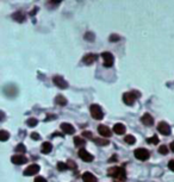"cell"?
<instances>
[{"instance_id":"6da1fadb","label":"cell","mask_w":174,"mask_h":182,"mask_svg":"<svg viewBox=\"0 0 174 182\" xmlns=\"http://www.w3.org/2000/svg\"><path fill=\"white\" fill-rule=\"evenodd\" d=\"M107 175L114 177L116 180L121 182L127 181V173H125V169L121 168V167H112L107 170Z\"/></svg>"},{"instance_id":"7a4b0ae2","label":"cell","mask_w":174,"mask_h":182,"mask_svg":"<svg viewBox=\"0 0 174 182\" xmlns=\"http://www.w3.org/2000/svg\"><path fill=\"white\" fill-rule=\"evenodd\" d=\"M138 98H140V93L137 91H131V92H127L123 94V101L128 106H133Z\"/></svg>"},{"instance_id":"3957f363","label":"cell","mask_w":174,"mask_h":182,"mask_svg":"<svg viewBox=\"0 0 174 182\" xmlns=\"http://www.w3.org/2000/svg\"><path fill=\"white\" fill-rule=\"evenodd\" d=\"M89 112H91V115H92V118L95 119V120H101L103 118H104V112H103V110L99 105H92L91 107H89Z\"/></svg>"},{"instance_id":"277c9868","label":"cell","mask_w":174,"mask_h":182,"mask_svg":"<svg viewBox=\"0 0 174 182\" xmlns=\"http://www.w3.org/2000/svg\"><path fill=\"white\" fill-rule=\"evenodd\" d=\"M134 155H135V157H136L137 160H140V161H147L148 158H149V156H150V154H149V151H148L147 149L138 148L135 150Z\"/></svg>"},{"instance_id":"5b68a950","label":"cell","mask_w":174,"mask_h":182,"mask_svg":"<svg viewBox=\"0 0 174 182\" xmlns=\"http://www.w3.org/2000/svg\"><path fill=\"white\" fill-rule=\"evenodd\" d=\"M101 57H103V61H104V67L106 68H110L112 67V64H114V55L111 54V53H109V51H104L103 54H101Z\"/></svg>"},{"instance_id":"8992f818","label":"cell","mask_w":174,"mask_h":182,"mask_svg":"<svg viewBox=\"0 0 174 182\" xmlns=\"http://www.w3.org/2000/svg\"><path fill=\"white\" fill-rule=\"evenodd\" d=\"M53 82L55 83V86H56V87L61 88V89H66V88H68L67 81L65 80L62 76H60V75H56V76H54V77H53Z\"/></svg>"},{"instance_id":"52a82bcc","label":"cell","mask_w":174,"mask_h":182,"mask_svg":"<svg viewBox=\"0 0 174 182\" xmlns=\"http://www.w3.org/2000/svg\"><path fill=\"white\" fill-rule=\"evenodd\" d=\"M157 131L162 133L163 136H169L171 135V128L166 121H161L160 124L157 125Z\"/></svg>"},{"instance_id":"ba28073f","label":"cell","mask_w":174,"mask_h":182,"mask_svg":"<svg viewBox=\"0 0 174 182\" xmlns=\"http://www.w3.org/2000/svg\"><path fill=\"white\" fill-rule=\"evenodd\" d=\"M40 166H37V164H31V166H29L25 170H24V175L25 176H32V175H36L38 171H40Z\"/></svg>"},{"instance_id":"9c48e42d","label":"cell","mask_w":174,"mask_h":182,"mask_svg":"<svg viewBox=\"0 0 174 182\" xmlns=\"http://www.w3.org/2000/svg\"><path fill=\"white\" fill-rule=\"evenodd\" d=\"M79 157L85 162L93 161V155H91V154H89L87 150H85V149H80V150H79Z\"/></svg>"},{"instance_id":"30bf717a","label":"cell","mask_w":174,"mask_h":182,"mask_svg":"<svg viewBox=\"0 0 174 182\" xmlns=\"http://www.w3.org/2000/svg\"><path fill=\"white\" fill-rule=\"evenodd\" d=\"M98 132H99V135L103 136L104 138H105V137L109 138V137L112 136V131L107 128L106 125H99V126H98Z\"/></svg>"},{"instance_id":"8fae6325","label":"cell","mask_w":174,"mask_h":182,"mask_svg":"<svg viewBox=\"0 0 174 182\" xmlns=\"http://www.w3.org/2000/svg\"><path fill=\"white\" fill-rule=\"evenodd\" d=\"M141 121H142V124L146 125V126H153V124H154V118L149 114V113H146V114L142 115Z\"/></svg>"},{"instance_id":"7c38bea8","label":"cell","mask_w":174,"mask_h":182,"mask_svg":"<svg viewBox=\"0 0 174 182\" xmlns=\"http://www.w3.org/2000/svg\"><path fill=\"white\" fill-rule=\"evenodd\" d=\"M11 161L13 164H24L27 162V158L24 155H14L11 157Z\"/></svg>"},{"instance_id":"4fadbf2b","label":"cell","mask_w":174,"mask_h":182,"mask_svg":"<svg viewBox=\"0 0 174 182\" xmlns=\"http://www.w3.org/2000/svg\"><path fill=\"white\" fill-rule=\"evenodd\" d=\"M61 130L63 131V133H67V135H73L74 131H75L73 125H70L68 123H62L61 124Z\"/></svg>"},{"instance_id":"5bb4252c","label":"cell","mask_w":174,"mask_h":182,"mask_svg":"<svg viewBox=\"0 0 174 182\" xmlns=\"http://www.w3.org/2000/svg\"><path fill=\"white\" fill-rule=\"evenodd\" d=\"M97 58H98V56H97L95 54H87L84 56L82 62H84L85 64H87V66H89V64H92L93 62H95Z\"/></svg>"},{"instance_id":"9a60e30c","label":"cell","mask_w":174,"mask_h":182,"mask_svg":"<svg viewBox=\"0 0 174 182\" xmlns=\"http://www.w3.org/2000/svg\"><path fill=\"white\" fill-rule=\"evenodd\" d=\"M112 130H114V132L116 135H124L127 128H125L123 124H121V123H117V124H114V128H112Z\"/></svg>"},{"instance_id":"2e32d148","label":"cell","mask_w":174,"mask_h":182,"mask_svg":"<svg viewBox=\"0 0 174 182\" xmlns=\"http://www.w3.org/2000/svg\"><path fill=\"white\" fill-rule=\"evenodd\" d=\"M82 181L84 182H98V180H97V177H95L92 173L86 171V173L82 174Z\"/></svg>"},{"instance_id":"e0dca14e","label":"cell","mask_w":174,"mask_h":182,"mask_svg":"<svg viewBox=\"0 0 174 182\" xmlns=\"http://www.w3.org/2000/svg\"><path fill=\"white\" fill-rule=\"evenodd\" d=\"M51 150H53V145H51V143H49V142H44V143L42 144V148H41L42 154H49V152H51Z\"/></svg>"},{"instance_id":"ac0fdd59","label":"cell","mask_w":174,"mask_h":182,"mask_svg":"<svg viewBox=\"0 0 174 182\" xmlns=\"http://www.w3.org/2000/svg\"><path fill=\"white\" fill-rule=\"evenodd\" d=\"M55 104L56 105H60V106H66L67 105V99L63 95H57L55 98Z\"/></svg>"},{"instance_id":"d6986e66","label":"cell","mask_w":174,"mask_h":182,"mask_svg":"<svg viewBox=\"0 0 174 182\" xmlns=\"http://www.w3.org/2000/svg\"><path fill=\"white\" fill-rule=\"evenodd\" d=\"M12 18H13L16 21H19V23H23L25 20V16L22 13V12H16V13L12 14Z\"/></svg>"},{"instance_id":"ffe728a7","label":"cell","mask_w":174,"mask_h":182,"mask_svg":"<svg viewBox=\"0 0 174 182\" xmlns=\"http://www.w3.org/2000/svg\"><path fill=\"white\" fill-rule=\"evenodd\" d=\"M93 142L97 144V145H100V147H105V145H109L110 142L106 141L105 138H93Z\"/></svg>"},{"instance_id":"44dd1931","label":"cell","mask_w":174,"mask_h":182,"mask_svg":"<svg viewBox=\"0 0 174 182\" xmlns=\"http://www.w3.org/2000/svg\"><path fill=\"white\" fill-rule=\"evenodd\" d=\"M74 144H75V147L82 149V147L86 144V141H84L81 137H75L74 138Z\"/></svg>"},{"instance_id":"7402d4cb","label":"cell","mask_w":174,"mask_h":182,"mask_svg":"<svg viewBox=\"0 0 174 182\" xmlns=\"http://www.w3.org/2000/svg\"><path fill=\"white\" fill-rule=\"evenodd\" d=\"M124 142H125L127 144H129V145H133V144H135V143H136V138H135L133 135H128V136H125Z\"/></svg>"},{"instance_id":"603a6c76","label":"cell","mask_w":174,"mask_h":182,"mask_svg":"<svg viewBox=\"0 0 174 182\" xmlns=\"http://www.w3.org/2000/svg\"><path fill=\"white\" fill-rule=\"evenodd\" d=\"M8 137H10V133L7 131H5V130L0 131V141L1 142H6L8 139Z\"/></svg>"},{"instance_id":"cb8c5ba5","label":"cell","mask_w":174,"mask_h":182,"mask_svg":"<svg viewBox=\"0 0 174 182\" xmlns=\"http://www.w3.org/2000/svg\"><path fill=\"white\" fill-rule=\"evenodd\" d=\"M37 124H38V120H37L36 118H30V119H27V126H30V128H35Z\"/></svg>"},{"instance_id":"d4e9b609","label":"cell","mask_w":174,"mask_h":182,"mask_svg":"<svg viewBox=\"0 0 174 182\" xmlns=\"http://www.w3.org/2000/svg\"><path fill=\"white\" fill-rule=\"evenodd\" d=\"M56 167H57V169H59L60 171H65V170L69 169V168H68V164H67V163H63V162H59Z\"/></svg>"},{"instance_id":"484cf974","label":"cell","mask_w":174,"mask_h":182,"mask_svg":"<svg viewBox=\"0 0 174 182\" xmlns=\"http://www.w3.org/2000/svg\"><path fill=\"white\" fill-rule=\"evenodd\" d=\"M147 142L149 143V144H153V145H155V144H157V143H159V137H157V136L149 137V138L147 139Z\"/></svg>"},{"instance_id":"4316f807","label":"cell","mask_w":174,"mask_h":182,"mask_svg":"<svg viewBox=\"0 0 174 182\" xmlns=\"http://www.w3.org/2000/svg\"><path fill=\"white\" fill-rule=\"evenodd\" d=\"M159 152H160L161 155H167L168 152H169V150L166 145H161L160 148H159Z\"/></svg>"},{"instance_id":"83f0119b","label":"cell","mask_w":174,"mask_h":182,"mask_svg":"<svg viewBox=\"0 0 174 182\" xmlns=\"http://www.w3.org/2000/svg\"><path fill=\"white\" fill-rule=\"evenodd\" d=\"M17 152H25L27 151V148H25V145L24 144H18L17 147H16V149H14Z\"/></svg>"},{"instance_id":"f1b7e54d","label":"cell","mask_w":174,"mask_h":182,"mask_svg":"<svg viewBox=\"0 0 174 182\" xmlns=\"http://www.w3.org/2000/svg\"><path fill=\"white\" fill-rule=\"evenodd\" d=\"M85 40L92 42V40H94V35L92 32H87V34H85Z\"/></svg>"},{"instance_id":"f546056e","label":"cell","mask_w":174,"mask_h":182,"mask_svg":"<svg viewBox=\"0 0 174 182\" xmlns=\"http://www.w3.org/2000/svg\"><path fill=\"white\" fill-rule=\"evenodd\" d=\"M67 164H68V168L69 169H73V170H75V169L78 168V166H76V164H75L72 160H69V161L67 162Z\"/></svg>"},{"instance_id":"4dcf8cb0","label":"cell","mask_w":174,"mask_h":182,"mask_svg":"<svg viewBox=\"0 0 174 182\" xmlns=\"http://www.w3.org/2000/svg\"><path fill=\"white\" fill-rule=\"evenodd\" d=\"M31 138L35 139V141H38V139H41V136L38 133H36V132H32L31 133Z\"/></svg>"},{"instance_id":"1f68e13d","label":"cell","mask_w":174,"mask_h":182,"mask_svg":"<svg viewBox=\"0 0 174 182\" xmlns=\"http://www.w3.org/2000/svg\"><path fill=\"white\" fill-rule=\"evenodd\" d=\"M168 168L171 169L172 171H174V160H171L168 162Z\"/></svg>"},{"instance_id":"d6a6232c","label":"cell","mask_w":174,"mask_h":182,"mask_svg":"<svg viewBox=\"0 0 174 182\" xmlns=\"http://www.w3.org/2000/svg\"><path fill=\"white\" fill-rule=\"evenodd\" d=\"M35 182H47V180L43 176H38V177L35 179Z\"/></svg>"},{"instance_id":"836d02e7","label":"cell","mask_w":174,"mask_h":182,"mask_svg":"<svg viewBox=\"0 0 174 182\" xmlns=\"http://www.w3.org/2000/svg\"><path fill=\"white\" fill-rule=\"evenodd\" d=\"M119 40V37L117 36V35H111V37H110V40L111 42H114V40Z\"/></svg>"},{"instance_id":"e575fe53","label":"cell","mask_w":174,"mask_h":182,"mask_svg":"<svg viewBox=\"0 0 174 182\" xmlns=\"http://www.w3.org/2000/svg\"><path fill=\"white\" fill-rule=\"evenodd\" d=\"M84 137H87V138H92V133L91 132H88V131H84Z\"/></svg>"},{"instance_id":"d590c367","label":"cell","mask_w":174,"mask_h":182,"mask_svg":"<svg viewBox=\"0 0 174 182\" xmlns=\"http://www.w3.org/2000/svg\"><path fill=\"white\" fill-rule=\"evenodd\" d=\"M62 0H50V2L51 4H54V5H56V4H60Z\"/></svg>"},{"instance_id":"8d00e7d4","label":"cell","mask_w":174,"mask_h":182,"mask_svg":"<svg viewBox=\"0 0 174 182\" xmlns=\"http://www.w3.org/2000/svg\"><path fill=\"white\" fill-rule=\"evenodd\" d=\"M110 162H114V161H117V156H112L110 160H109Z\"/></svg>"},{"instance_id":"74e56055","label":"cell","mask_w":174,"mask_h":182,"mask_svg":"<svg viewBox=\"0 0 174 182\" xmlns=\"http://www.w3.org/2000/svg\"><path fill=\"white\" fill-rule=\"evenodd\" d=\"M169 149H171V150H172V151L174 152V142H172V143H171V145H169Z\"/></svg>"}]
</instances>
